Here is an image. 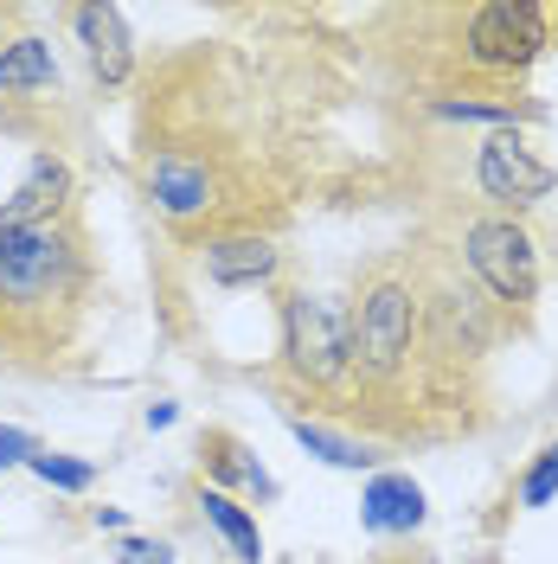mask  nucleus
<instances>
[{"label":"nucleus","instance_id":"1","mask_svg":"<svg viewBox=\"0 0 558 564\" xmlns=\"http://www.w3.org/2000/svg\"><path fill=\"white\" fill-rule=\"evenodd\" d=\"M90 238L77 212L52 225H0V334L20 347H58L90 295Z\"/></svg>","mask_w":558,"mask_h":564},{"label":"nucleus","instance_id":"2","mask_svg":"<svg viewBox=\"0 0 558 564\" xmlns=\"http://www.w3.org/2000/svg\"><path fill=\"white\" fill-rule=\"evenodd\" d=\"M282 366L314 391H341L353 379V327L334 295L321 289L282 295Z\"/></svg>","mask_w":558,"mask_h":564},{"label":"nucleus","instance_id":"3","mask_svg":"<svg viewBox=\"0 0 558 564\" xmlns=\"http://www.w3.org/2000/svg\"><path fill=\"white\" fill-rule=\"evenodd\" d=\"M353 327V372L360 379H398L411 340H418V289L405 276H373L347 308Z\"/></svg>","mask_w":558,"mask_h":564},{"label":"nucleus","instance_id":"4","mask_svg":"<svg viewBox=\"0 0 558 564\" xmlns=\"http://www.w3.org/2000/svg\"><path fill=\"white\" fill-rule=\"evenodd\" d=\"M462 257H469L475 282L489 289L501 308H533L539 302V245H533V231L521 218H501V212L469 218Z\"/></svg>","mask_w":558,"mask_h":564},{"label":"nucleus","instance_id":"5","mask_svg":"<svg viewBox=\"0 0 558 564\" xmlns=\"http://www.w3.org/2000/svg\"><path fill=\"white\" fill-rule=\"evenodd\" d=\"M552 45V13L533 0H489L462 20V58L475 70H526Z\"/></svg>","mask_w":558,"mask_h":564},{"label":"nucleus","instance_id":"6","mask_svg":"<svg viewBox=\"0 0 558 564\" xmlns=\"http://www.w3.org/2000/svg\"><path fill=\"white\" fill-rule=\"evenodd\" d=\"M475 186L501 218H521L526 206L552 199L558 186V167L526 141V129H494L482 148H475Z\"/></svg>","mask_w":558,"mask_h":564},{"label":"nucleus","instance_id":"7","mask_svg":"<svg viewBox=\"0 0 558 564\" xmlns=\"http://www.w3.org/2000/svg\"><path fill=\"white\" fill-rule=\"evenodd\" d=\"M71 33L84 45L90 77H97L104 97H116V90L136 84V33H129V13H122V7H104V0L71 7Z\"/></svg>","mask_w":558,"mask_h":564},{"label":"nucleus","instance_id":"8","mask_svg":"<svg viewBox=\"0 0 558 564\" xmlns=\"http://www.w3.org/2000/svg\"><path fill=\"white\" fill-rule=\"evenodd\" d=\"M200 270L218 289H257V282H277L282 250L264 231H218V238L200 245Z\"/></svg>","mask_w":558,"mask_h":564},{"label":"nucleus","instance_id":"9","mask_svg":"<svg viewBox=\"0 0 558 564\" xmlns=\"http://www.w3.org/2000/svg\"><path fill=\"white\" fill-rule=\"evenodd\" d=\"M71 193H77L71 161L52 154V148H39L26 161V180L13 186V199H0V225H52V218L71 212Z\"/></svg>","mask_w":558,"mask_h":564},{"label":"nucleus","instance_id":"10","mask_svg":"<svg viewBox=\"0 0 558 564\" xmlns=\"http://www.w3.org/2000/svg\"><path fill=\"white\" fill-rule=\"evenodd\" d=\"M141 186H148V199L168 212L174 225H193V218H206V212L218 206V186H212L206 161H193V154H161V161H148Z\"/></svg>","mask_w":558,"mask_h":564},{"label":"nucleus","instance_id":"11","mask_svg":"<svg viewBox=\"0 0 558 564\" xmlns=\"http://www.w3.org/2000/svg\"><path fill=\"white\" fill-rule=\"evenodd\" d=\"M423 513H430L423 488L411 475H398V468L373 475L366 494H360V532H373V539H411L423 527Z\"/></svg>","mask_w":558,"mask_h":564},{"label":"nucleus","instance_id":"12","mask_svg":"<svg viewBox=\"0 0 558 564\" xmlns=\"http://www.w3.org/2000/svg\"><path fill=\"white\" fill-rule=\"evenodd\" d=\"M39 97H58V58L52 39L20 33L0 45V104H39Z\"/></svg>","mask_w":558,"mask_h":564},{"label":"nucleus","instance_id":"13","mask_svg":"<svg viewBox=\"0 0 558 564\" xmlns=\"http://www.w3.org/2000/svg\"><path fill=\"white\" fill-rule=\"evenodd\" d=\"M200 456H206V475L218 481V494H257V500H277V475L264 468V462L245 449V436H232V430H206L200 436Z\"/></svg>","mask_w":558,"mask_h":564},{"label":"nucleus","instance_id":"14","mask_svg":"<svg viewBox=\"0 0 558 564\" xmlns=\"http://www.w3.org/2000/svg\"><path fill=\"white\" fill-rule=\"evenodd\" d=\"M200 513H206V527L232 545V558H238V564H264V532H257V513H250L238 494L200 488Z\"/></svg>","mask_w":558,"mask_h":564},{"label":"nucleus","instance_id":"15","mask_svg":"<svg viewBox=\"0 0 558 564\" xmlns=\"http://www.w3.org/2000/svg\"><path fill=\"white\" fill-rule=\"evenodd\" d=\"M430 109L443 122H489V129H526V122H546V109L526 104V97H430Z\"/></svg>","mask_w":558,"mask_h":564},{"label":"nucleus","instance_id":"16","mask_svg":"<svg viewBox=\"0 0 558 564\" xmlns=\"http://www.w3.org/2000/svg\"><path fill=\"white\" fill-rule=\"evenodd\" d=\"M289 436H296L314 462L347 468V475H360V468H373V462H379L366 443H360V436H347V430H328V423H314V417H289Z\"/></svg>","mask_w":558,"mask_h":564},{"label":"nucleus","instance_id":"17","mask_svg":"<svg viewBox=\"0 0 558 564\" xmlns=\"http://www.w3.org/2000/svg\"><path fill=\"white\" fill-rule=\"evenodd\" d=\"M26 468H33L45 488H58V494H90V488H97V462H84V456H58V449H39V456L26 462Z\"/></svg>","mask_w":558,"mask_h":564},{"label":"nucleus","instance_id":"18","mask_svg":"<svg viewBox=\"0 0 558 564\" xmlns=\"http://www.w3.org/2000/svg\"><path fill=\"white\" fill-rule=\"evenodd\" d=\"M514 500H521L526 513H539V507H552V500H558V443H546L539 456L526 462V475H521V488H514Z\"/></svg>","mask_w":558,"mask_h":564},{"label":"nucleus","instance_id":"19","mask_svg":"<svg viewBox=\"0 0 558 564\" xmlns=\"http://www.w3.org/2000/svg\"><path fill=\"white\" fill-rule=\"evenodd\" d=\"M116 564H174V545L148 539V532H122L116 539Z\"/></svg>","mask_w":558,"mask_h":564},{"label":"nucleus","instance_id":"20","mask_svg":"<svg viewBox=\"0 0 558 564\" xmlns=\"http://www.w3.org/2000/svg\"><path fill=\"white\" fill-rule=\"evenodd\" d=\"M45 443H39L33 430H20V423H0V468H26Z\"/></svg>","mask_w":558,"mask_h":564},{"label":"nucleus","instance_id":"21","mask_svg":"<svg viewBox=\"0 0 558 564\" xmlns=\"http://www.w3.org/2000/svg\"><path fill=\"white\" fill-rule=\"evenodd\" d=\"M174 417H180L174 404H148V430H168V423H174Z\"/></svg>","mask_w":558,"mask_h":564},{"label":"nucleus","instance_id":"22","mask_svg":"<svg viewBox=\"0 0 558 564\" xmlns=\"http://www.w3.org/2000/svg\"><path fill=\"white\" fill-rule=\"evenodd\" d=\"M90 520H97V527H104V532H122V507H97Z\"/></svg>","mask_w":558,"mask_h":564}]
</instances>
